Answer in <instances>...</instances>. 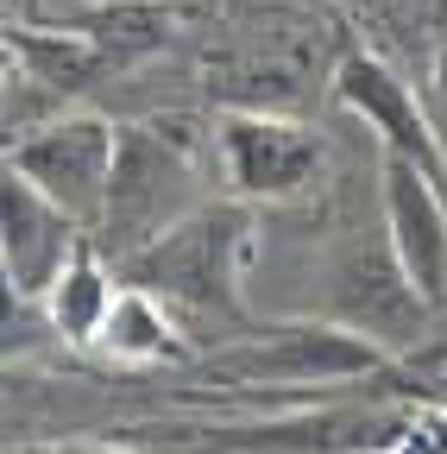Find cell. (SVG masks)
Wrapping results in <instances>:
<instances>
[{
	"mask_svg": "<svg viewBox=\"0 0 447 454\" xmlns=\"http://www.w3.org/2000/svg\"><path fill=\"white\" fill-rule=\"evenodd\" d=\"M13 454H151L139 442H19Z\"/></svg>",
	"mask_w": 447,
	"mask_h": 454,
	"instance_id": "16",
	"label": "cell"
},
{
	"mask_svg": "<svg viewBox=\"0 0 447 454\" xmlns=\"http://www.w3.org/2000/svg\"><path fill=\"white\" fill-rule=\"evenodd\" d=\"M196 366L234 391H271V385L341 391V385H366V379L390 372L397 354L334 316H284V322H246V334L202 354Z\"/></svg>",
	"mask_w": 447,
	"mask_h": 454,
	"instance_id": "4",
	"label": "cell"
},
{
	"mask_svg": "<svg viewBox=\"0 0 447 454\" xmlns=\"http://www.w3.org/2000/svg\"><path fill=\"white\" fill-rule=\"evenodd\" d=\"M378 215L428 309H447V190L404 152H378Z\"/></svg>",
	"mask_w": 447,
	"mask_h": 454,
	"instance_id": "10",
	"label": "cell"
},
{
	"mask_svg": "<svg viewBox=\"0 0 447 454\" xmlns=\"http://www.w3.org/2000/svg\"><path fill=\"white\" fill-rule=\"evenodd\" d=\"M404 454H447V404L422 411V423H416V435H410Z\"/></svg>",
	"mask_w": 447,
	"mask_h": 454,
	"instance_id": "17",
	"label": "cell"
},
{
	"mask_svg": "<svg viewBox=\"0 0 447 454\" xmlns=\"http://www.w3.org/2000/svg\"><path fill=\"white\" fill-rule=\"evenodd\" d=\"M334 101H341L353 121L378 139V152L416 158L428 177L447 190V152H441V133L428 121L422 82L397 64V57H384L378 44H353L341 57V76H334Z\"/></svg>",
	"mask_w": 447,
	"mask_h": 454,
	"instance_id": "9",
	"label": "cell"
},
{
	"mask_svg": "<svg viewBox=\"0 0 447 454\" xmlns=\"http://www.w3.org/2000/svg\"><path fill=\"white\" fill-rule=\"evenodd\" d=\"M7 64L26 70L32 82H44L64 107L76 95H89L101 76H114L107 57L82 32H70V26H7Z\"/></svg>",
	"mask_w": 447,
	"mask_h": 454,
	"instance_id": "14",
	"label": "cell"
},
{
	"mask_svg": "<svg viewBox=\"0 0 447 454\" xmlns=\"http://www.w3.org/2000/svg\"><path fill=\"white\" fill-rule=\"evenodd\" d=\"M82 240H89V227L64 202H50L26 170L7 164V177H0V271H7L13 291L44 303V291L64 278V265L76 259Z\"/></svg>",
	"mask_w": 447,
	"mask_h": 454,
	"instance_id": "11",
	"label": "cell"
},
{
	"mask_svg": "<svg viewBox=\"0 0 447 454\" xmlns=\"http://www.w3.org/2000/svg\"><path fill=\"white\" fill-rule=\"evenodd\" d=\"M114 303H120V265L95 240H82L76 259L64 265V278L44 291V328L58 340H70V348H95Z\"/></svg>",
	"mask_w": 447,
	"mask_h": 454,
	"instance_id": "12",
	"label": "cell"
},
{
	"mask_svg": "<svg viewBox=\"0 0 447 454\" xmlns=\"http://www.w3.org/2000/svg\"><path fill=\"white\" fill-rule=\"evenodd\" d=\"M372 26L384 32V57L422 82L447 51V0H372Z\"/></svg>",
	"mask_w": 447,
	"mask_h": 454,
	"instance_id": "15",
	"label": "cell"
},
{
	"mask_svg": "<svg viewBox=\"0 0 447 454\" xmlns=\"http://www.w3.org/2000/svg\"><path fill=\"white\" fill-rule=\"evenodd\" d=\"M258 259V202H202L183 215L171 234H158L145 253L120 265V284L164 297L171 309L208 316V322H234L246 328V265Z\"/></svg>",
	"mask_w": 447,
	"mask_h": 454,
	"instance_id": "3",
	"label": "cell"
},
{
	"mask_svg": "<svg viewBox=\"0 0 447 454\" xmlns=\"http://www.w3.org/2000/svg\"><path fill=\"white\" fill-rule=\"evenodd\" d=\"M95 348L114 366H127V372H151V366L189 360V334L177 328V316H171L164 297L139 291V284H120V303H114V316H107Z\"/></svg>",
	"mask_w": 447,
	"mask_h": 454,
	"instance_id": "13",
	"label": "cell"
},
{
	"mask_svg": "<svg viewBox=\"0 0 447 454\" xmlns=\"http://www.w3.org/2000/svg\"><path fill=\"white\" fill-rule=\"evenodd\" d=\"M353 44L334 0H202V89L214 107L315 114Z\"/></svg>",
	"mask_w": 447,
	"mask_h": 454,
	"instance_id": "1",
	"label": "cell"
},
{
	"mask_svg": "<svg viewBox=\"0 0 447 454\" xmlns=\"http://www.w3.org/2000/svg\"><path fill=\"white\" fill-rule=\"evenodd\" d=\"M220 177L240 202H297L328 170V133L309 114H265V107H220L214 121Z\"/></svg>",
	"mask_w": 447,
	"mask_h": 454,
	"instance_id": "7",
	"label": "cell"
},
{
	"mask_svg": "<svg viewBox=\"0 0 447 454\" xmlns=\"http://www.w3.org/2000/svg\"><path fill=\"white\" fill-rule=\"evenodd\" d=\"M202 202L208 196H202L196 133L183 121H120L114 184H107V208L89 227V240L114 265H127L133 253H145L158 234H171Z\"/></svg>",
	"mask_w": 447,
	"mask_h": 454,
	"instance_id": "5",
	"label": "cell"
},
{
	"mask_svg": "<svg viewBox=\"0 0 447 454\" xmlns=\"http://www.w3.org/2000/svg\"><path fill=\"white\" fill-rule=\"evenodd\" d=\"M114 158H120V121L89 114V107H64L58 121H44V127H32L26 139L7 145V164L26 170V177L50 202H64L82 227H95L101 208H107Z\"/></svg>",
	"mask_w": 447,
	"mask_h": 454,
	"instance_id": "8",
	"label": "cell"
},
{
	"mask_svg": "<svg viewBox=\"0 0 447 454\" xmlns=\"http://www.w3.org/2000/svg\"><path fill=\"white\" fill-rule=\"evenodd\" d=\"M321 284H328V316L359 328V334H372L378 348H390L397 360L428 340V316L435 309L410 284L397 247H390V234H384V221L378 227L353 221L347 234L334 240V253L321 265Z\"/></svg>",
	"mask_w": 447,
	"mask_h": 454,
	"instance_id": "6",
	"label": "cell"
},
{
	"mask_svg": "<svg viewBox=\"0 0 447 454\" xmlns=\"http://www.w3.org/2000/svg\"><path fill=\"white\" fill-rule=\"evenodd\" d=\"M384 379H397V366L341 385V391H315V404L284 411V417H258V423H133V435L151 454H404L422 404H397L378 397Z\"/></svg>",
	"mask_w": 447,
	"mask_h": 454,
	"instance_id": "2",
	"label": "cell"
}]
</instances>
